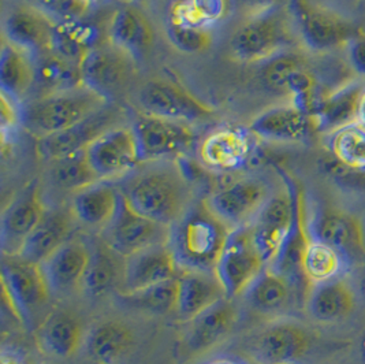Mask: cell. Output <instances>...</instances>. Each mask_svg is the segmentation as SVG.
I'll return each mask as SVG.
<instances>
[{
    "instance_id": "6da1fadb",
    "label": "cell",
    "mask_w": 365,
    "mask_h": 364,
    "mask_svg": "<svg viewBox=\"0 0 365 364\" xmlns=\"http://www.w3.org/2000/svg\"><path fill=\"white\" fill-rule=\"evenodd\" d=\"M118 188L134 211L168 228L196 201L193 185L178 159L141 162L119 180Z\"/></svg>"
},
{
    "instance_id": "7a4b0ae2",
    "label": "cell",
    "mask_w": 365,
    "mask_h": 364,
    "mask_svg": "<svg viewBox=\"0 0 365 364\" xmlns=\"http://www.w3.org/2000/svg\"><path fill=\"white\" fill-rule=\"evenodd\" d=\"M232 231L207 207L193 203L170 228L168 247L180 270L215 273L216 265Z\"/></svg>"
},
{
    "instance_id": "3957f363",
    "label": "cell",
    "mask_w": 365,
    "mask_h": 364,
    "mask_svg": "<svg viewBox=\"0 0 365 364\" xmlns=\"http://www.w3.org/2000/svg\"><path fill=\"white\" fill-rule=\"evenodd\" d=\"M110 103L111 100L83 84L67 91L25 100L19 104V125L40 140L74 128Z\"/></svg>"
},
{
    "instance_id": "277c9868",
    "label": "cell",
    "mask_w": 365,
    "mask_h": 364,
    "mask_svg": "<svg viewBox=\"0 0 365 364\" xmlns=\"http://www.w3.org/2000/svg\"><path fill=\"white\" fill-rule=\"evenodd\" d=\"M299 41L290 7L244 18L229 40V54L240 64H263L284 51L297 49Z\"/></svg>"
},
{
    "instance_id": "5b68a950",
    "label": "cell",
    "mask_w": 365,
    "mask_h": 364,
    "mask_svg": "<svg viewBox=\"0 0 365 364\" xmlns=\"http://www.w3.org/2000/svg\"><path fill=\"white\" fill-rule=\"evenodd\" d=\"M290 11L301 44L315 54H331L349 47L363 31L349 18L315 0H290Z\"/></svg>"
},
{
    "instance_id": "8992f818",
    "label": "cell",
    "mask_w": 365,
    "mask_h": 364,
    "mask_svg": "<svg viewBox=\"0 0 365 364\" xmlns=\"http://www.w3.org/2000/svg\"><path fill=\"white\" fill-rule=\"evenodd\" d=\"M1 295L13 315L32 330L36 315L51 298L41 266L19 256H3Z\"/></svg>"
},
{
    "instance_id": "52a82bcc",
    "label": "cell",
    "mask_w": 365,
    "mask_h": 364,
    "mask_svg": "<svg viewBox=\"0 0 365 364\" xmlns=\"http://www.w3.org/2000/svg\"><path fill=\"white\" fill-rule=\"evenodd\" d=\"M80 69L83 85L111 101L123 95L138 76L137 58L108 40L89 51Z\"/></svg>"
},
{
    "instance_id": "ba28073f",
    "label": "cell",
    "mask_w": 365,
    "mask_h": 364,
    "mask_svg": "<svg viewBox=\"0 0 365 364\" xmlns=\"http://www.w3.org/2000/svg\"><path fill=\"white\" fill-rule=\"evenodd\" d=\"M297 223V199L289 188L272 192L263 208L250 225L256 247L267 267H272L282 255Z\"/></svg>"
},
{
    "instance_id": "9c48e42d",
    "label": "cell",
    "mask_w": 365,
    "mask_h": 364,
    "mask_svg": "<svg viewBox=\"0 0 365 364\" xmlns=\"http://www.w3.org/2000/svg\"><path fill=\"white\" fill-rule=\"evenodd\" d=\"M272 192V186L264 178L247 176L217 189L204 203L223 223L235 231L250 226Z\"/></svg>"
},
{
    "instance_id": "30bf717a",
    "label": "cell",
    "mask_w": 365,
    "mask_h": 364,
    "mask_svg": "<svg viewBox=\"0 0 365 364\" xmlns=\"http://www.w3.org/2000/svg\"><path fill=\"white\" fill-rule=\"evenodd\" d=\"M266 268V261L255 244L250 226H247L230 233L216 265L215 274L227 298L234 300L242 298Z\"/></svg>"
},
{
    "instance_id": "8fae6325",
    "label": "cell",
    "mask_w": 365,
    "mask_h": 364,
    "mask_svg": "<svg viewBox=\"0 0 365 364\" xmlns=\"http://www.w3.org/2000/svg\"><path fill=\"white\" fill-rule=\"evenodd\" d=\"M135 103L143 114L193 123L215 113L187 89L171 80L155 77L141 84L135 91Z\"/></svg>"
},
{
    "instance_id": "7c38bea8",
    "label": "cell",
    "mask_w": 365,
    "mask_h": 364,
    "mask_svg": "<svg viewBox=\"0 0 365 364\" xmlns=\"http://www.w3.org/2000/svg\"><path fill=\"white\" fill-rule=\"evenodd\" d=\"M141 162L178 159L196 143L192 123L162 116L140 114L132 123Z\"/></svg>"
},
{
    "instance_id": "4fadbf2b",
    "label": "cell",
    "mask_w": 365,
    "mask_h": 364,
    "mask_svg": "<svg viewBox=\"0 0 365 364\" xmlns=\"http://www.w3.org/2000/svg\"><path fill=\"white\" fill-rule=\"evenodd\" d=\"M85 156L100 181L126 177L141 163L132 123H122L103 133L86 147Z\"/></svg>"
},
{
    "instance_id": "5bb4252c",
    "label": "cell",
    "mask_w": 365,
    "mask_h": 364,
    "mask_svg": "<svg viewBox=\"0 0 365 364\" xmlns=\"http://www.w3.org/2000/svg\"><path fill=\"white\" fill-rule=\"evenodd\" d=\"M312 334L296 320H274L255 334L248 352L257 364H297L311 350Z\"/></svg>"
},
{
    "instance_id": "9a60e30c",
    "label": "cell",
    "mask_w": 365,
    "mask_h": 364,
    "mask_svg": "<svg viewBox=\"0 0 365 364\" xmlns=\"http://www.w3.org/2000/svg\"><path fill=\"white\" fill-rule=\"evenodd\" d=\"M100 238L126 259L144 249L168 244L170 228L138 214L122 196L115 218L101 231Z\"/></svg>"
},
{
    "instance_id": "2e32d148",
    "label": "cell",
    "mask_w": 365,
    "mask_h": 364,
    "mask_svg": "<svg viewBox=\"0 0 365 364\" xmlns=\"http://www.w3.org/2000/svg\"><path fill=\"white\" fill-rule=\"evenodd\" d=\"M248 129L256 138L275 144H299L320 133L315 114L292 101L263 110Z\"/></svg>"
},
{
    "instance_id": "e0dca14e",
    "label": "cell",
    "mask_w": 365,
    "mask_h": 364,
    "mask_svg": "<svg viewBox=\"0 0 365 364\" xmlns=\"http://www.w3.org/2000/svg\"><path fill=\"white\" fill-rule=\"evenodd\" d=\"M123 110L114 101L107 104L95 116L86 118L74 128L38 140L37 152L46 161H55L83 152L103 133L125 123Z\"/></svg>"
},
{
    "instance_id": "ac0fdd59",
    "label": "cell",
    "mask_w": 365,
    "mask_h": 364,
    "mask_svg": "<svg viewBox=\"0 0 365 364\" xmlns=\"http://www.w3.org/2000/svg\"><path fill=\"white\" fill-rule=\"evenodd\" d=\"M56 22L29 1L11 6L3 17V39L37 56L52 50Z\"/></svg>"
},
{
    "instance_id": "d6986e66",
    "label": "cell",
    "mask_w": 365,
    "mask_h": 364,
    "mask_svg": "<svg viewBox=\"0 0 365 364\" xmlns=\"http://www.w3.org/2000/svg\"><path fill=\"white\" fill-rule=\"evenodd\" d=\"M256 137L250 129L222 126L208 133L197 146L201 165L214 171H234L250 161Z\"/></svg>"
},
{
    "instance_id": "ffe728a7",
    "label": "cell",
    "mask_w": 365,
    "mask_h": 364,
    "mask_svg": "<svg viewBox=\"0 0 365 364\" xmlns=\"http://www.w3.org/2000/svg\"><path fill=\"white\" fill-rule=\"evenodd\" d=\"M47 213V206L37 185H32L13 200L1 216L3 256H17Z\"/></svg>"
},
{
    "instance_id": "44dd1931",
    "label": "cell",
    "mask_w": 365,
    "mask_h": 364,
    "mask_svg": "<svg viewBox=\"0 0 365 364\" xmlns=\"http://www.w3.org/2000/svg\"><path fill=\"white\" fill-rule=\"evenodd\" d=\"M238 322V308L225 298L185 323L183 344L192 353H204L223 343Z\"/></svg>"
},
{
    "instance_id": "7402d4cb",
    "label": "cell",
    "mask_w": 365,
    "mask_h": 364,
    "mask_svg": "<svg viewBox=\"0 0 365 364\" xmlns=\"http://www.w3.org/2000/svg\"><path fill=\"white\" fill-rule=\"evenodd\" d=\"M91 261V247L70 238L41 263L51 296H66L83 286V278Z\"/></svg>"
},
{
    "instance_id": "603a6c76",
    "label": "cell",
    "mask_w": 365,
    "mask_h": 364,
    "mask_svg": "<svg viewBox=\"0 0 365 364\" xmlns=\"http://www.w3.org/2000/svg\"><path fill=\"white\" fill-rule=\"evenodd\" d=\"M180 267L168 244L137 252L125 259L123 278L118 292H137L177 278Z\"/></svg>"
},
{
    "instance_id": "cb8c5ba5",
    "label": "cell",
    "mask_w": 365,
    "mask_h": 364,
    "mask_svg": "<svg viewBox=\"0 0 365 364\" xmlns=\"http://www.w3.org/2000/svg\"><path fill=\"white\" fill-rule=\"evenodd\" d=\"M315 238L331 246L342 256H364L365 229L359 216L341 210L324 208L315 221Z\"/></svg>"
},
{
    "instance_id": "d4e9b609",
    "label": "cell",
    "mask_w": 365,
    "mask_h": 364,
    "mask_svg": "<svg viewBox=\"0 0 365 364\" xmlns=\"http://www.w3.org/2000/svg\"><path fill=\"white\" fill-rule=\"evenodd\" d=\"M177 315L183 323L227 298L223 285L210 271L180 270Z\"/></svg>"
},
{
    "instance_id": "484cf974",
    "label": "cell",
    "mask_w": 365,
    "mask_h": 364,
    "mask_svg": "<svg viewBox=\"0 0 365 364\" xmlns=\"http://www.w3.org/2000/svg\"><path fill=\"white\" fill-rule=\"evenodd\" d=\"M134 345L133 329L116 319L92 326L83 341L86 356L95 364H120L132 353Z\"/></svg>"
},
{
    "instance_id": "4316f807",
    "label": "cell",
    "mask_w": 365,
    "mask_h": 364,
    "mask_svg": "<svg viewBox=\"0 0 365 364\" xmlns=\"http://www.w3.org/2000/svg\"><path fill=\"white\" fill-rule=\"evenodd\" d=\"M122 193L113 181H98L73 195L71 211L76 221L100 232L115 218Z\"/></svg>"
},
{
    "instance_id": "83f0119b",
    "label": "cell",
    "mask_w": 365,
    "mask_h": 364,
    "mask_svg": "<svg viewBox=\"0 0 365 364\" xmlns=\"http://www.w3.org/2000/svg\"><path fill=\"white\" fill-rule=\"evenodd\" d=\"M357 295L345 278L314 285L308 298L307 311L312 319L323 325H332L348 319L356 311Z\"/></svg>"
},
{
    "instance_id": "f1b7e54d",
    "label": "cell",
    "mask_w": 365,
    "mask_h": 364,
    "mask_svg": "<svg viewBox=\"0 0 365 364\" xmlns=\"http://www.w3.org/2000/svg\"><path fill=\"white\" fill-rule=\"evenodd\" d=\"M81 320L67 311H53L36 330L37 344L44 353L56 359L73 358L85 341Z\"/></svg>"
},
{
    "instance_id": "f546056e",
    "label": "cell",
    "mask_w": 365,
    "mask_h": 364,
    "mask_svg": "<svg viewBox=\"0 0 365 364\" xmlns=\"http://www.w3.org/2000/svg\"><path fill=\"white\" fill-rule=\"evenodd\" d=\"M74 214L70 210L48 211L40 225L28 237L17 256L41 265L51 255L71 238Z\"/></svg>"
},
{
    "instance_id": "4dcf8cb0",
    "label": "cell",
    "mask_w": 365,
    "mask_h": 364,
    "mask_svg": "<svg viewBox=\"0 0 365 364\" xmlns=\"http://www.w3.org/2000/svg\"><path fill=\"white\" fill-rule=\"evenodd\" d=\"M107 36L108 41L138 58L153 47L155 28L141 9L125 6L113 14Z\"/></svg>"
},
{
    "instance_id": "1f68e13d",
    "label": "cell",
    "mask_w": 365,
    "mask_h": 364,
    "mask_svg": "<svg viewBox=\"0 0 365 364\" xmlns=\"http://www.w3.org/2000/svg\"><path fill=\"white\" fill-rule=\"evenodd\" d=\"M34 56L3 39L0 50V86L10 99L22 104L34 92Z\"/></svg>"
},
{
    "instance_id": "d6a6232c",
    "label": "cell",
    "mask_w": 365,
    "mask_h": 364,
    "mask_svg": "<svg viewBox=\"0 0 365 364\" xmlns=\"http://www.w3.org/2000/svg\"><path fill=\"white\" fill-rule=\"evenodd\" d=\"M119 256L101 238L91 247V261L83 278V288L88 296L101 298L119 290L123 278V266Z\"/></svg>"
},
{
    "instance_id": "836d02e7",
    "label": "cell",
    "mask_w": 365,
    "mask_h": 364,
    "mask_svg": "<svg viewBox=\"0 0 365 364\" xmlns=\"http://www.w3.org/2000/svg\"><path fill=\"white\" fill-rule=\"evenodd\" d=\"M364 86L350 81L329 92L314 111L320 133H331L357 122L359 101Z\"/></svg>"
},
{
    "instance_id": "e575fe53",
    "label": "cell",
    "mask_w": 365,
    "mask_h": 364,
    "mask_svg": "<svg viewBox=\"0 0 365 364\" xmlns=\"http://www.w3.org/2000/svg\"><path fill=\"white\" fill-rule=\"evenodd\" d=\"M34 96L67 91L83 85L81 69L53 50L34 56Z\"/></svg>"
},
{
    "instance_id": "d590c367",
    "label": "cell",
    "mask_w": 365,
    "mask_h": 364,
    "mask_svg": "<svg viewBox=\"0 0 365 364\" xmlns=\"http://www.w3.org/2000/svg\"><path fill=\"white\" fill-rule=\"evenodd\" d=\"M252 311L264 316H274L287 308L292 300L289 277L267 267L242 295Z\"/></svg>"
},
{
    "instance_id": "8d00e7d4",
    "label": "cell",
    "mask_w": 365,
    "mask_h": 364,
    "mask_svg": "<svg viewBox=\"0 0 365 364\" xmlns=\"http://www.w3.org/2000/svg\"><path fill=\"white\" fill-rule=\"evenodd\" d=\"M342 267L344 256L336 249L315 237L305 238L299 251V268L312 286L336 278Z\"/></svg>"
},
{
    "instance_id": "74e56055",
    "label": "cell",
    "mask_w": 365,
    "mask_h": 364,
    "mask_svg": "<svg viewBox=\"0 0 365 364\" xmlns=\"http://www.w3.org/2000/svg\"><path fill=\"white\" fill-rule=\"evenodd\" d=\"M120 305L140 314L166 316L177 313L178 303V281L168 280L137 292H118Z\"/></svg>"
},
{
    "instance_id": "f35d334b",
    "label": "cell",
    "mask_w": 365,
    "mask_h": 364,
    "mask_svg": "<svg viewBox=\"0 0 365 364\" xmlns=\"http://www.w3.org/2000/svg\"><path fill=\"white\" fill-rule=\"evenodd\" d=\"M98 44H100L99 32L88 22H56L52 37V50L76 65L80 66L86 54Z\"/></svg>"
},
{
    "instance_id": "ab89813d",
    "label": "cell",
    "mask_w": 365,
    "mask_h": 364,
    "mask_svg": "<svg viewBox=\"0 0 365 364\" xmlns=\"http://www.w3.org/2000/svg\"><path fill=\"white\" fill-rule=\"evenodd\" d=\"M47 174L53 188L63 192H71L73 195L100 181L85 156V151L66 158L51 161Z\"/></svg>"
},
{
    "instance_id": "60d3db41",
    "label": "cell",
    "mask_w": 365,
    "mask_h": 364,
    "mask_svg": "<svg viewBox=\"0 0 365 364\" xmlns=\"http://www.w3.org/2000/svg\"><path fill=\"white\" fill-rule=\"evenodd\" d=\"M166 34L170 44L175 50L187 55L204 54L214 46L211 28L190 24L171 10L167 19Z\"/></svg>"
},
{
    "instance_id": "b9f144b4",
    "label": "cell",
    "mask_w": 365,
    "mask_h": 364,
    "mask_svg": "<svg viewBox=\"0 0 365 364\" xmlns=\"http://www.w3.org/2000/svg\"><path fill=\"white\" fill-rule=\"evenodd\" d=\"M330 149L338 163L353 171H365V126L353 122L330 134Z\"/></svg>"
},
{
    "instance_id": "7bdbcfd3",
    "label": "cell",
    "mask_w": 365,
    "mask_h": 364,
    "mask_svg": "<svg viewBox=\"0 0 365 364\" xmlns=\"http://www.w3.org/2000/svg\"><path fill=\"white\" fill-rule=\"evenodd\" d=\"M307 61V56L296 49L284 51L263 62L259 71V79L269 92L286 96L287 84L292 74Z\"/></svg>"
},
{
    "instance_id": "ee69618b",
    "label": "cell",
    "mask_w": 365,
    "mask_h": 364,
    "mask_svg": "<svg viewBox=\"0 0 365 364\" xmlns=\"http://www.w3.org/2000/svg\"><path fill=\"white\" fill-rule=\"evenodd\" d=\"M232 0H178L171 11L185 18L187 22L211 28L232 16Z\"/></svg>"
},
{
    "instance_id": "f6af8a7d",
    "label": "cell",
    "mask_w": 365,
    "mask_h": 364,
    "mask_svg": "<svg viewBox=\"0 0 365 364\" xmlns=\"http://www.w3.org/2000/svg\"><path fill=\"white\" fill-rule=\"evenodd\" d=\"M43 10L55 22L83 21L89 14L91 4L88 0H26Z\"/></svg>"
},
{
    "instance_id": "bcb514c9",
    "label": "cell",
    "mask_w": 365,
    "mask_h": 364,
    "mask_svg": "<svg viewBox=\"0 0 365 364\" xmlns=\"http://www.w3.org/2000/svg\"><path fill=\"white\" fill-rule=\"evenodd\" d=\"M234 9L244 18L259 16L272 10L287 7L290 0H232Z\"/></svg>"
},
{
    "instance_id": "7dc6e473",
    "label": "cell",
    "mask_w": 365,
    "mask_h": 364,
    "mask_svg": "<svg viewBox=\"0 0 365 364\" xmlns=\"http://www.w3.org/2000/svg\"><path fill=\"white\" fill-rule=\"evenodd\" d=\"M0 119H1V131L3 134L7 129H13L21 122L19 104L16 100L10 99L7 95L1 92V108H0Z\"/></svg>"
},
{
    "instance_id": "c3c4849f",
    "label": "cell",
    "mask_w": 365,
    "mask_h": 364,
    "mask_svg": "<svg viewBox=\"0 0 365 364\" xmlns=\"http://www.w3.org/2000/svg\"><path fill=\"white\" fill-rule=\"evenodd\" d=\"M349 66L353 73L365 77V34H360L349 44Z\"/></svg>"
},
{
    "instance_id": "681fc988",
    "label": "cell",
    "mask_w": 365,
    "mask_h": 364,
    "mask_svg": "<svg viewBox=\"0 0 365 364\" xmlns=\"http://www.w3.org/2000/svg\"><path fill=\"white\" fill-rule=\"evenodd\" d=\"M0 364H31L26 355L14 345H3L0 352Z\"/></svg>"
},
{
    "instance_id": "f907efd6",
    "label": "cell",
    "mask_w": 365,
    "mask_h": 364,
    "mask_svg": "<svg viewBox=\"0 0 365 364\" xmlns=\"http://www.w3.org/2000/svg\"><path fill=\"white\" fill-rule=\"evenodd\" d=\"M357 122L365 126V88L361 92L360 101H359V111H357Z\"/></svg>"
},
{
    "instance_id": "816d5d0a",
    "label": "cell",
    "mask_w": 365,
    "mask_h": 364,
    "mask_svg": "<svg viewBox=\"0 0 365 364\" xmlns=\"http://www.w3.org/2000/svg\"><path fill=\"white\" fill-rule=\"evenodd\" d=\"M359 358L361 363L365 364V330H363L359 338Z\"/></svg>"
},
{
    "instance_id": "f5cc1de1",
    "label": "cell",
    "mask_w": 365,
    "mask_h": 364,
    "mask_svg": "<svg viewBox=\"0 0 365 364\" xmlns=\"http://www.w3.org/2000/svg\"><path fill=\"white\" fill-rule=\"evenodd\" d=\"M360 293H361V298H364L365 301V270L363 273V277L360 280Z\"/></svg>"
},
{
    "instance_id": "db71d44e",
    "label": "cell",
    "mask_w": 365,
    "mask_h": 364,
    "mask_svg": "<svg viewBox=\"0 0 365 364\" xmlns=\"http://www.w3.org/2000/svg\"><path fill=\"white\" fill-rule=\"evenodd\" d=\"M210 364H237L234 363V362H230V360H227V359H219V360H215V362H211Z\"/></svg>"
},
{
    "instance_id": "11a10c76",
    "label": "cell",
    "mask_w": 365,
    "mask_h": 364,
    "mask_svg": "<svg viewBox=\"0 0 365 364\" xmlns=\"http://www.w3.org/2000/svg\"><path fill=\"white\" fill-rule=\"evenodd\" d=\"M89 3H95V1H98V0H88Z\"/></svg>"
}]
</instances>
